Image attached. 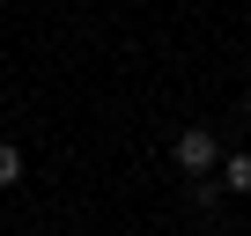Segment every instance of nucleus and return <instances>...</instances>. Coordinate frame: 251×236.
<instances>
[{
    "label": "nucleus",
    "instance_id": "f03ea898",
    "mask_svg": "<svg viewBox=\"0 0 251 236\" xmlns=\"http://www.w3.org/2000/svg\"><path fill=\"white\" fill-rule=\"evenodd\" d=\"M229 192H251V155H222V170H214Z\"/></svg>",
    "mask_w": 251,
    "mask_h": 236
},
{
    "label": "nucleus",
    "instance_id": "7ed1b4c3",
    "mask_svg": "<svg viewBox=\"0 0 251 236\" xmlns=\"http://www.w3.org/2000/svg\"><path fill=\"white\" fill-rule=\"evenodd\" d=\"M15 177H23V155H15L8 141H0V185H15Z\"/></svg>",
    "mask_w": 251,
    "mask_h": 236
},
{
    "label": "nucleus",
    "instance_id": "f257e3e1",
    "mask_svg": "<svg viewBox=\"0 0 251 236\" xmlns=\"http://www.w3.org/2000/svg\"><path fill=\"white\" fill-rule=\"evenodd\" d=\"M170 155H177V170H185V177H214V170H222V148H214V133H207V126H185Z\"/></svg>",
    "mask_w": 251,
    "mask_h": 236
}]
</instances>
